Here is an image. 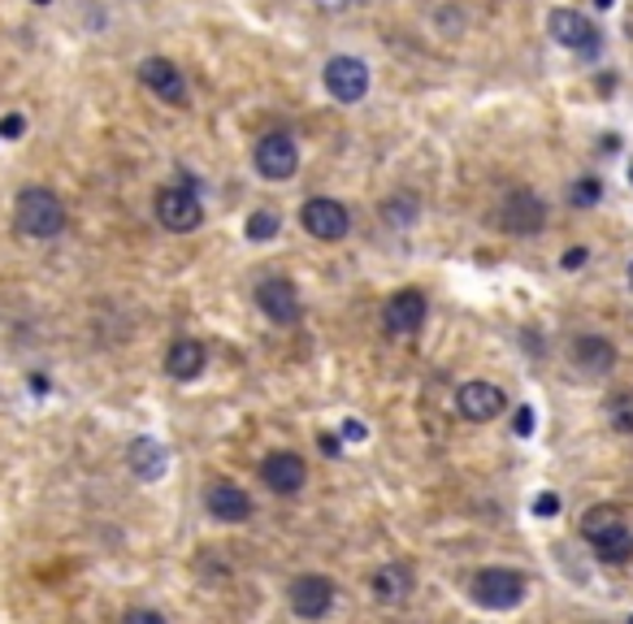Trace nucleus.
<instances>
[{
    "label": "nucleus",
    "instance_id": "obj_30",
    "mask_svg": "<svg viewBox=\"0 0 633 624\" xmlns=\"http://www.w3.org/2000/svg\"><path fill=\"white\" fill-rule=\"evenodd\" d=\"M560 264H564V269H578V264H585V248H573V252H564V257H560Z\"/></svg>",
    "mask_w": 633,
    "mask_h": 624
},
{
    "label": "nucleus",
    "instance_id": "obj_22",
    "mask_svg": "<svg viewBox=\"0 0 633 624\" xmlns=\"http://www.w3.org/2000/svg\"><path fill=\"white\" fill-rule=\"evenodd\" d=\"M608 420H612V429L633 434V391H625V395H612V399H608Z\"/></svg>",
    "mask_w": 633,
    "mask_h": 624
},
{
    "label": "nucleus",
    "instance_id": "obj_23",
    "mask_svg": "<svg viewBox=\"0 0 633 624\" xmlns=\"http://www.w3.org/2000/svg\"><path fill=\"white\" fill-rule=\"evenodd\" d=\"M599 196H603V187H599L594 178H581V183H573V187H569V205H573V208L599 205Z\"/></svg>",
    "mask_w": 633,
    "mask_h": 624
},
{
    "label": "nucleus",
    "instance_id": "obj_12",
    "mask_svg": "<svg viewBox=\"0 0 633 624\" xmlns=\"http://www.w3.org/2000/svg\"><path fill=\"white\" fill-rule=\"evenodd\" d=\"M425 312H429V304H425V295L417 291V287H404V291H395L391 300H386V309H382V325H386V334H417L425 321Z\"/></svg>",
    "mask_w": 633,
    "mask_h": 624
},
{
    "label": "nucleus",
    "instance_id": "obj_13",
    "mask_svg": "<svg viewBox=\"0 0 633 624\" xmlns=\"http://www.w3.org/2000/svg\"><path fill=\"white\" fill-rule=\"evenodd\" d=\"M547 31H551V40H556V44H564V49H573V52L599 49V31H594V22H590L585 13H578V9H551Z\"/></svg>",
    "mask_w": 633,
    "mask_h": 624
},
{
    "label": "nucleus",
    "instance_id": "obj_11",
    "mask_svg": "<svg viewBox=\"0 0 633 624\" xmlns=\"http://www.w3.org/2000/svg\"><path fill=\"white\" fill-rule=\"evenodd\" d=\"M257 309L273 321V325H295L300 321V291L291 278H264L257 287Z\"/></svg>",
    "mask_w": 633,
    "mask_h": 624
},
{
    "label": "nucleus",
    "instance_id": "obj_21",
    "mask_svg": "<svg viewBox=\"0 0 633 624\" xmlns=\"http://www.w3.org/2000/svg\"><path fill=\"white\" fill-rule=\"evenodd\" d=\"M278 230H282V217H278L273 208H257V212L248 217V239H252V243L278 239Z\"/></svg>",
    "mask_w": 633,
    "mask_h": 624
},
{
    "label": "nucleus",
    "instance_id": "obj_6",
    "mask_svg": "<svg viewBox=\"0 0 633 624\" xmlns=\"http://www.w3.org/2000/svg\"><path fill=\"white\" fill-rule=\"evenodd\" d=\"M287 599H291V612H295L300 621H325L330 607H334V581L321 576V572L295 576L291 590H287Z\"/></svg>",
    "mask_w": 633,
    "mask_h": 624
},
{
    "label": "nucleus",
    "instance_id": "obj_24",
    "mask_svg": "<svg viewBox=\"0 0 633 624\" xmlns=\"http://www.w3.org/2000/svg\"><path fill=\"white\" fill-rule=\"evenodd\" d=\"M386 221H395V226H408V221H417V200H408V196H395V200L386 205Z\"/></svg>",
    "mask_w": 633,
    "mask_h": 624
},
{
    "label": "nucleus",
    "instance_id": "obj_26",
    "mask_svg": "<svg viewBox=\"0 0 633 624\" xmlns=\"http://www.w3.org/2000/svg\"><path fill=\"white\" fill-rule=\"evenodd\" d=\"M22 131H27V122H22V117H18V113H9V117H4V122H0V139H18V135H22Z\"/></svg>",
    "mask_w": 633,
    "mask_h": 624
},
{
    "label": "nucleus",
    "instance_id": "obj_31",
    "mask_svg": "<svg viewBox=\"0 0 633 624\" xmlns=\"http://www.w3.org/2000/svg\"><path fill=\"white\" fill-rule=\"evenodd\" d=\"M321 451H325V456H339V451H343V443H339L334 434H321Z\"/></svg>",
    "mask_w": 633,
    "mask_h": 624
},
{
    "label": "nucleus",
    "instance_id": "obj_1",
    "mask_svg": "<svg viewBox=\"0 0 633 624\" xmlns=\"http://www.w3.org/2000/svg\"><path fill=\"white\" fill-rule=\"evenodd\" d=\"M581 538L599 551L603 564H625L633 555V529L625 524L621 508H612V503H599L581 517Z\"/></svg>",
    "mask_w": 633,
    "mask_h": 624
},
{
    "label": "nucleus",
    "instance_id": "obj_8",
    "mask_svg": "<svg viewBox=\"0 0 633 624\" xmlns=\"http://www.w3.org/2000/svg\"><path fill=\"white\" fill-rule=\"evenodd\" d=\"M325 92L339 104L365 101V92H370V65L361 56H334L325 65Z\"/></svg>",
    "mask_w": 633,
    "mask_h": 624
},
{
    "label": "nucleus",
    "instance_id": "obj_16",
    "mask_svg": "<svg viewBox=\"0 0 633 624\" xmlns=\"http://www.w3.org/2000/svg\"><path fill=\"white\" fill-rule=\"evenodd\" d=\"M205 508L221 524H243V520L252 517V495L243 486H235V481H212L209 490H205Z\"/></svg>",
    "mask_w": 633,
    "mask_h": 624
},
{
    "label": "nucleus",
    "instance_id": "obj_9",
    "mask_svg": "<svg viewBox=\"0 0 633 624\" xmlns=\"http://www.w3.org/2000/svg\"><path fill=\"white\" fill-rule=\"evenodd\" d=\"M261 481L273 495H300L309 486V465L300 451H273L261 460Z\"/></svg>",
    "mask_w": 633,
    "mask_h": 624
},
{
    "label": "nucleus",
    "instance_id": "obj_7",
    "mask_svg": "<svg viewBox=\"0 0 633 624\" xmlns=\"http://www.w3.org/2000/svg\"><path fill=\"white\" fill-rule=\"evenodd\" d=\"M257 174L269 178V183H287V178H295V169H300V148H295V139L291 135H264L261 144H257Z\"/></svg>",
    "mask_w": 633,
    "mask_h": 624
},
{
    "label": "nucleus",
    "instance_id": "obj_27",
    "mask_svg": "<svg viewBox=\"0 0 633 624\" xmlns=\"http://www.w3.org/2000/svg\"><path fill=\"white\" fill-rule=\"evenodd\" d=\"M512 429H517V438H529V434H533V408H517V425H512Z\"/></svg>",
    "mask_w": 633,
    "mask_h": 624
},
{
    "label": "nucleus",
    "instance_id": "obj_25",
    "mask_svg": "<svg viewBox=\"0 0 633 624\" xmlns=\"http://www.w3.org/2000/svg\"><path fill=\"white\" fill-rule=\"evenodd\" d=\"M560 512V499L556 495H538L533 499V517H556Z\"/></svg>",
    "mask_w": 633,
    "mask_h": 624
},
{
    "label": "nucleus",
    "instance_id": "obj_3",
    "mask_svg": "<svg viewBox=\"0 0 633 624\" xmlns=\"http://www.w3.org/2000/svg\"><path fill=\"white\" fill-rule=\"evenodd\" d=\"M529 581L517 569H481L469 581V594H474L477 607H490V612H512L526 603Z\"/></svg>",
    "mask_w": 633,
    "mask_h": 624
},
{
    "label": "nucleus",
    "instance_id": "obj_20",
    "mask_svg": "<svg viewBox=\"0 0 633 624\" xmlns=\"http://www.w3.org/2000/svg\"><path fill=\"white\" fill-rule=\"evenodd\" d=\"M573 361H578L581 373L603 377V373H612V364H616V347H612L608 339H599V334H581L578 343H573Z\"/></svg>",
    "mask_w": 633,
    "mask_h": 624
},
{
    "label": "nucleus",
    "instance_id": "obj_29",
    "mask_svg": "<svg viewBox=\"0 0 633 624\" xmlns=\"http://www.w3.org/2000/svg\"><path fill=\"white\" fill-rule=\"evenodd\" d=\"M343 443H365V425L361 420H343Z\"/></svg>",
    "mask_w": 633,
    "mask_h": 624
},
{
    "label": "nucleus",
    "instance_id": "obj_32",
    "mask_svg": "<svg viewBox=\"0 0 633 624\" xmlns=\"http://www.w3.org/2000/svg\"><path fill=\"white\" fill-rule=\"evenodd\" d=\"M594 4H599V9H612V4H616V0H594Z\"/></svg>",
    "mask_w": 633,
    "mask_h": 624
},
{
    "label": "nucleus",
    "instance_id": "obj_18",
    "mask_svg": "<svg viewBox=\"0 0 633 624\" xmlns=\"http://www.w3.org/2000/svg\"><path fill=\"white\" fill-rule=\"evenodd\" d=\"M370 594L373 603H404L408 594H413V572L404 569V564H382V569L370 576Z\"/></svg>",
    "mask_w": 633,
    "mask_h": 624
},
{
    "label": "nucleus",
    "instance_id": "obj_15",
    "mask_svg": "<svg viewBox=\"0 0 633 624\" xmlns=\"http://www.w3.org/2000/svg\"><path fill=\"white\" fill-rule=\"evenodd\" d=\"M499 226L508 235H538L547 226V205L533 196V191H512L504 205H499Z\"/></svg>",
    "mask_w": 633,
    "mask_h": 624
},
{
    "label": "nucleus",
    "instance_id": "obj_28",
    "mask_svg": "<svg viewBox=\"0 0 633 624\" xmlns=\"http://www.w3.org/2000/svg\"><path fill=\"white\" fill-rule=\"evenodd\" d=\"M122 624H165V616H157V612H148V607H135L131 616Z\"/></svg>",
    "mask_w": 633,
    "mask_h": 624
},
{
    "label": "nucleus",
    "instance_id": "obj_4",
    "mask_svg": "<svg viewBox=\"0 0 633 624\" xmlns=\"http://www.w3.org/2000/svg\"><path fill=\"white\" fill-rule=\"evenodd\" d=\"M157 221L169 235H191L205 221V205L196 196V183L183 178L178 187H160L157 191Z\"/></svg>",
    "mask_w": 633,
    "mask_h": 624
},
{
    "label": "nucleus",
    "instance_id": "obj_5",
    "mask_svg": "<svg viewBox=\"0 0 633 624\" xmlns=\"http://www.w3.org/2000/svg\"><path fill=\"white\" fill-rule=\"evenodd\" d=\"M300 226L321 243H334V239H343L352 230V212H347V205H339L330 196H313L300 208Z\"/></svg>",
    "mask_w": 633,
    "mask_h": 624
},
{
    "label": "nucleus",
    "instance_id": "obj_14",
    "mask_svg": "<svg viewBox=\"0 0 633 624\" xmlns=\"http://www.w3.org/2000/svg\"><path fill=\"white\" fill-rule=\"evenodd\" d=\"M139 83L160 96L165 104H187V79H183V70L174 65V61H165V56H148V61H139Z\"/></svg>",
    "mask_w": 633,
    "mask_h": 624
},
{
    "label": "nucleus",
    "instance_id": "obj_17",
    "mask_svg": "<svg viewBox=\"0 0 633 624\" xmlns=\"http://www.w3.org/2000/svg\"><path fill=\"white\" fill-rule=\"evenodd\" d=\"M205 343H196V339H178V343H169V352H165V373L174 377V382H196L200 373H205Z\"/></svg>",
    "mask_w": 633,
    "mask_h": 624
},
{
    "label": "nucleus",
    "instance_id": "obj_36",
    "mask_svg": "<svg viewBox=\"0 0 633 624\" xmlns=\"http://www.w3.org/2000/svg\"><path fill=\"white\" fill-rule=\"evenodd\" d=\"M630 624H633V616H630Z\"/></svg>",
    "mask_w": 633,
    "mask_h": 624
},
{
    "label": "nucleus",
    "instance_id": "obj_35",
    "mask_svg": "<svg viewBox=\"0 0 633 624\" xmlns=\"http://www.w3.org/2000/svg\"><path fill=\"white\" fill-rule=\"evenodd\" d=\"M630 183H633V169H630Z\"/></svg>",
    "mask_w": 633,
    "mask_h": 624
},
{
    "label": "nucleus",
    "instance_id": "obj_19",
    "mask_svg": "<svg viewBox=\"0 0 633 624\" xmlns=\"http://www.w3.org/2000/svg\"><path fill=\"white\" fill-rule=\"evenodd\" d=\"M126 465H131V472H135L139 481H160V477H165V468H169V451L160 447L157 438H135V443H131Z\"/></svg>",
    "mask_w": 633,
    "mask_h": 624
},
{
    "label": "nucleus",
    "instance_id": "obj_33",
    "mask_svg": "<svg viewBox=\"0 0 633 624\" xmlns=\"http://www.w3.org/2000/svg\"><path fill=\"white\" fill-rule=\"evenodd\" d=\"M35 4H53V0H35Z\"/></svg>",
    "mask_w": 633,
    "mask_h": 624
},
{
    "label": "nucleus",
    "instance_id": "obj_2",
    "mask_svg": "<svg viewBox=\"0 0 633 624\" xmlns=\"http://www.w3.org/2000/svg\"><path fill=\"white\" fill-rule=\"evenodd\" d=\"M13 217H18V230L27 239H56L65 230V205L56 200V191H49V187H22L18 205H13Z\"/></svg>",
    "mask_w": 633,
    "mask_h": 624
},
{
    "label": "nucleus",
    "instance_id": "obj_10",
    "mask_svg": "<svg viewBox=\"0 0 633 624\" xmlns=\"http://www.w3.org/2000/svg\"><path fill=\"white\" fill-rule=\"evenodd\" d=\"M456 408L465 420H474V425H486V420H495V416H504L508 408V395L495 386V382H465L460 391H456Z\"/></svg>",
    "mask_w": 633,
    "mask_h": 624
},
{
    "label": "nucleus",
    "instance_id": "obj_34",
    "mask_svg": "<svg viewBox=\"0 0 633 624\" xmlns=\"http://www.w3.org/2000/svg\"><path fill=\"white\" fill-rule=\"evenodd\" d=\"M630 287H633V264H630Z\"/></svg>",
    "mask_w": 633,
    "mask_h": 624
}]
</instances>
